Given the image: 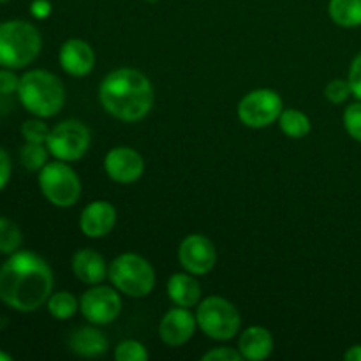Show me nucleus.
<instances>
[{"instance_id":"1","label":"nucleus","mask_w":361,"mask_h":361,"mask_svg":"<svg viewBox=\"0 0 361 361\" xmlns=\"http://www.w3.org/2000/svg\"><path fill=\"white\" fill-rule=\"evenodd\" d=\"M53 291L49 264L30 250H18L0 267V302L18 312L46 305Z\"/></svg>"},{"instance_id":"2","label":"nucleus","mask_w":361,"mask_h":361,"mask_svg":"<svg viewBox=\"0 0 361 361\" xmlns=\"http://www.w3.org/2000/svg\"><path fill=\"white\" fill-rule=\"evenodd\" d=\"M154 87L136 69L111 71L99 87V101L106 113L122 122H137L154 108Z\"/></svg>"},{"instance_id":"3","label":"nucleus","mask_w":361,"mask_h":361,"mask_svg":"<svg viewBox=\"0 0 361 361\" xmlns=\"http://www.w3.org/2000/svg\"><path fill=\"white\" fill-rule=\"evenodd\" d=\"M18 97L28 113L49 118L66 104V88L59 76L44 69H32L20 78Z\"/></svg>"},{"instance_id":"4","label":"nucleus","mask_w":361,"mask_h":361,"mask_svg":"<svg viewBox=\"0 0 361 361\" xmlns=\"http://www.w3.org/2000/svg\"><path fill=\"white\" fill-rule=\"evenodd\" d=\"M42 48L41 32L25 20L0 23V67L23 69L39 56Z\"/></svg>"},{"instance_id":"5","label":"nucleus","mask_w":361,"mask_h":361,"mask_svg":"<svg viewBox=\"0 0 361 361\" xmlns=\"http://www.w3.org/2000/svg\"><path fill=\"white\" fill-rule=\"evenodd\" d=\"M108 279L113 288L133 298H143L154 291V267L140 254H120L108 268Z\"/></svg>"},{"instance_id":"6","label":"nucleus","mask_w":361,"mask_h":361,"mask_svg":"<svg viewBox=\"0 0 361 361\" xmlns=\"http://www.w3.org/2000/svg\"><path fill=\"white\" fill-rule=\"evenodd\" d=\"M196 321L200 330L214 341H231L242 324L238 309L222 296H210L197 303Z\"/></svg>"},{"instance_id":"7","label":"nucleus","mask_w":361,"mask_h":361,"mask_svg":"<svg viewBox=\"0 0 361 361\" xmlns=\"http://www.w3.org/2000/svg\"><path fill=\"white\" fill-rule=\"evenodd\" d=\"M39 189L42 196L59 208H69L80 201L81 182L73 168L63 161L48 162L39 171Z\"/></svg>"},{"instance_id":"8","label":"nucleus","mask_w":361,"mask_h":361,"mask_svg":"<svg viewBox=\"0 0 361 361\" xmlns=\"http://www.w3.org/2000/svg\"><path fill=\"white\" fill-rule=\"evenodd\" d=\"M92 143L88 127L80 120H63L49 130L46 140L49 154L63 162H73L83 157Z\"/></svg>"},{"instance_id":"9","label":"nucleus","mask_w":361,"mask_h":361,"mask_svg":"<svg viewBox=\"0 0 361 361\" xmlns=\"http://www.w3.org/2000/svg\"><path fill=\"white\" fill-rule=\"evenodd\" d=\"M284 104L281 95L271 88L249 92L238 104V118L250 129H263L277 122Z\"/></svg>"},{"instance_id":"10","label":"nucleus","mask_w":361,"mask_h":361,"mask_svg":"<svg viewBox=\"0 0 361 361\" xmlns=\"http://www.w3.org/2000/svg\"><path fill=\"white\" fill-rule=\"evenodd\" d=\"M80 312L90 324H109L122 312V298L116 288L97 286L83 293L80 298Z\"/></svg>"},{"instance_id":"11","label":"nucleus","mask_w":361,"mask_h":361,"mask_svg":"<svg viewBox=\"0 0 361 361\" xmlns=\"http://www.w3.org/2000/svg\"><path fill=\"white\" fill-rule=\"evenodd\" d=\"M178 263L192 275H207L217 263L214 242L203 235H189L178 247Z\"/></svg>"},{"instance_id":"12","label":"nucleus","mask_w":361,"mask_h":361,"mask_svg":"<svg viewBox=\"0 0 361 361\" xmlns=\"http://www.w3.org/2000/svg\"><path fill=\"white\" fill-rule=\"evenodd\" d=\"M104 171L113 182L116 183H134L141 178L145 171V161L130 147H116L106 154Z\"/></svg>"},{"instance_id":"13","label":"nucleus","mask_w":361,"mask_h":361,"mask_svg":"<svg viewBox=\"0 0 361 361\" xmlns=\"http://www.w3.org/2000/svg\"><path fill=\"white\" fill-rule=\"evenodd\" d=\"M197 321L196 316L185 307H178L168 310L159 324V337L166 345L178 348L187 344L196 334Z\"/></svg>"},{"instance_id":"14","label":"nucleus","mask_w":361,"mask_h":361,"mask_svg":"<svg viewBox=\"0 0 361 361\" xmlns=\"http://www.w3.org/2000/svg\"><path fill=\"white\" fill-rule=\"evenodd\" d=\"M116 224V210L109 201H92L80 215V229L88 238L109 235Z\"/></svg>"},{"instance_id":"15","label":"nucleus","mask_w":361,"mask_h":361,"mask_svg":"<svg viewBox=\"0 0 361 361\" xmlns=\"http://www.w3.org/2000/svg\"><path fill=\"white\" fill-rule=\"evenodd\" d=\"M59 60L62 69L69 76L83 78L92 73L95 66V53L88 42L83 39H69L62 44L59 53Z\"/></svg>"},{"instance_id":"16","label":"nucleus","mask_w":361,"mask_h":361,"mask_svg":"<svg viewBox=\"0 0 361 361\" xmlns=\"http://www.w3.org/2000/svg\"><path fill=\"white\" fill-rule=\"evenodd\" d=\"M108 268L104 257L92 249H81L73 256V274L83 284H101L108 279Z\"/></svg>"},{"instance_id":"17","label":"nucleus","mask_w":361,"mask_h":361,"mask_svg":"<svg viewBox=\"0 0 361 361\" xmlns=\"http://www.w3.org/2000/svg\"><path fill=\"white\" fill-rule=\"evenodd\" d=\"M69 348L81 358H99L108 351L109 344L101 330L94 326H81L71 334Z\"/></svg>"},{"instance_id":"18","label":"nucleus","mask_w":361,"mask_h":361,"mask_svg":"<svg viewBox=\"0 0 361 361\" xmlns=\"http://www.w3.org/2000/svg\"><path fill=\"white\" fill-rule=\"evenodd\" d=\"M238 351L243 360L261 361L267 360L274 351V337L263 326H250L240 335Z\"/></svg>"},{"instance_id":"19","label":"nucleus","mask_w":361,"mask_h":361,"mask_svg":"<svg viewBox=\"0 0 361 361\" xmlns=\"http://www.w3.org/2000/svg\"><path fill=\"white\" fill-rule=\"evenodd\" d=\"M168 296L178 307H196L201 300V286L196 281V275L189 271L173 274L168 281Z\"/></svg>"},{"instance_id":"20","label":"nucleus","mask_w":361,"mask_h":361,"mask_svg":"<svg viewBox=\"0 0 361 361\" xmlns=\"http://www.w3.org/2000/svg\"><path fill=\"white\" fill-rule=\"evenodd\" d=\"M328 14L338 27H361V0H330Z\"/></svg>"},{"instance_id":"21","label":"nucleus","mask_w":361,"mask_h":361,"mask_svg":"<svg viewBox=\"0 0 361 361\" xmlns=\"http://www.w3.org/2000/svg\"><path fill=\"white\" fill-rule=\"evenodd\" d=\"M279 126L281 130L288 137L293 140H302L310 133V120L300 109H282L281 116H279Z\"/></svg>"},{"instance_id":"22","label":"nucleus","mask_w":361,"mask_h":361,"mask_svg":"<svg viewBox=\"0 0 361 361\" xmlns=\"http://www.w3.org/2000/svg\"><path fill=\"white\" fill-rule=\"evenodd\" d=\"M46 307L55 319L66 321L80 310V300H76V296L71 295L69 291L51 293V296L46 302Z\"/></svg>"},{"instance_id":"23","label":"nucleus","mask_w":361,"mask_h":361,"mask_svg":"<svg viewBox=\"0 0 361 361\" xmlns=\"http://www.w3.org/2000/svg\"><path fill=\"white\" fill-rule=\"evenodd\" d=\"M23 243V233H21L20 226L9 217L0 215V254H11L18 252Z\"/></svg>"},{"instance_id":"24","label":"nucleus","mask_w":361,"mask_h":361,"mask_svg":"<svg viewBox=\"0 0 361 361\" xmlns=\"http://www.w3.org/2000/svg\"><path fill=\"white\" fill-rule=\"evenodd\" d=\"M48 147L44 143H27L20 150V161L28 171H41L48 164Z\"/></svg>"},{"instance_id":"25","label":"nucleus","mask_w":361,"mask_h":361,"mask_svg":"<svg viewBox=\"0 0 361 361\" xmlns=\"http://www.w3.org/2000/svg\"><path fill=\"white\" fill-rule=\"evenodd\" d=\"M49 127L46 126V122H42V118L35 116V118L27 120L21 126V136L27 143H44L49 136Z\"/></svg>"},{"instance_id":"26","label":"nucleus","mask_w":361,"mask_h":361,"mask_svg":"<svg viewBox=\"0 0 361 361\" xmlns=\"http://www.w3.org/2000/svg\"><path fill=\"white\" fill-rule=\"evenodd\" d=\"M116 361H147L148 351L141 342L122 341L115 349Z\"/></svg>"},{"instance_id":"27","label":"nucleus","mask_w":361,"mask_h":361,"mask_svg":"<svg viewBox=\"0 0 361 361\" xmlns=\"http://www.w3.org/2000/svg\"><path fill=\"white\" fill-rule=\"evenodd\" d=\"M349 95H353V92L348 80H331L324 88V97L331 104H342V102L348 101Z\"/></svg>"},{"instance_id":"28","label":"nucleus","mask_w":361,"mask_h":361,"mask_svg":"<svg viewBox=\"0 0 361 361\" xmlns=\"http://www.w3.org/2000/svg\"><path fill=\"white\" fill-rule=\"evenodd\" d=\"M344 127L353 140L361 143V101L348 106L344 111Z\"/></svg>"},{"instance_id":"29","label":"nucleus","mask_w":361,"mask_h":361,"mask_svg":"<svg viewBox=\"0 0 361 361\" xmlns=\"http://www.w3.org/2000/svg\"><path fill=\"white\" fill-rule=\"evenodd\" d=\"M203 361H242L243 356L240 355L238 349L233 348H215L212 351L204 353Z\"/></svg>"},{"instance_id":"30","label":"nucleus","mask_w":361,"mask_h":361,"mask_svg":"<svg viewBox=\"0 0 361 361\" xmlns=\"http://www.w3.org/2000/svg\"><path fill=\"white\" fill-rule=\"evenodd\" d=\"M18 87H20V78L14 74V69L2 67L0 69V94H14V92H18Z\"/></svg>"},{"instance_id":"31","label":"nucleus","mask_w":361,"mask_h":361,"mask_svg":"<svg viewBox=\"0 0 361 361\" xmlns=\"http://www.w3.org/2000/svg\"><path fill=\"white\" fill-rule=\"evenodd\" d=\"M349 85H351V92L358 101H361V53L355 56V60L351 62L349 67V76H348Z\"/></svg>"},{"instance_id":"32","label":"nucleus","mask_w":361,"mask_h":361,"mask_svg":"<svg viewBox=\"0 0 361 361\" xmlns=\"http://www.w3.org/2000/svg\"><path fill=\"white\" fill-rule=\"evenodd\" d=\"M11 171H13V164H11V155L4 147H0V190L9 183Z\"/></svg>"},{"instance_id":"33","label":"nucleus","mask_w":361,"mask_h":361,"mask_svg":"<svg viewBox=\"0 0 361 361\" xmlns=\"http://www.w3.org/2000/svg\"><path fill=\"white\" fill-rule=\"evenodd\" d=\"M30 13L37 20H44L51 14V4H49V0H34L30 4Z\"/></svg>"},{"instance_id":"34","label":"nucleus","mask_w":361,"mask_h":361,"mask_svg":"<svg viewBox=\"0 0 361 361\" xmlns=\"http://www.w3.org/2000/svg\"><path fill=\"white\" fill-rule=\"evenodd\" d=\"M345 361H361V344L351 345L344 355Z\"/></svg>"},{"instance_id":"35","label":"nucleus","mask_w":361,"mask_h":361,"mask_svg":"<svg viewBox=\"0 0 361 361\" xmlns=\"http://www.w3.org/2000/svg\"><path fill=\"white\" fill-rule=\"evenodd\" d=\"M0 361H13V356L7 355V353L0 351Z\"/></svg>"},{"instance_id":"36","label":"nucleus","mask_w":361,"mask_h":361,"mask_svg":"<svg viewBox=\"0 0 361 361\" xmlns=\"http://www.w3.org/2000/svg\"><path fill=\"white\" fill-rule=\"evenodd\" d=\"M145 2H152V4H154V2H157V0H145Z\"/></svg>"},{"instance_id":"37","label":"nucleus","mask_w":361,"mask_h":361,"mask_svg":"<svg viewBox=\"0 0 361 361\" xmlns=\"http://www.w3.org/2000/svg\"><path fill=\"white\" fill-rule=\"evenodd\" d=\"M6 2H9V0H0V4H6Z\"/></svg>"}]
</instances>
